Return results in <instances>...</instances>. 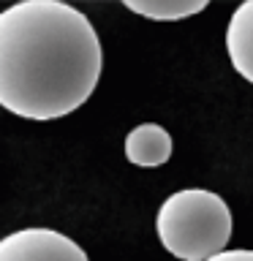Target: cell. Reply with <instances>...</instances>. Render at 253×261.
I'll return each mask as SVG.
<instances>
[{"instance_id": "obj_1", "label": "cell", "mask_w": 253, "mask_h": 261, "mask_svg": "<svg viewBox=\"0 0 253 261\" xmlns=\"http://www.w3.org/2000/svg\"><path fill=\"white\" fill-rule=\"evenodd\" d=\"M104 71L101 38L79 8L22 0L0 11V109L57 120L93 95Z\"/></svg>"}, {"instance_id": "obj_2", "label": "cell", "mask_w": 253, "mask_h": 261, "mask_svg": "<svg viewBox=\"0 0 253 261\" xmlns=\"http://www.w3.org/2000/svg\"><path fill=\"white\" fill-rule=\"evenodd\" d=\"M163 250L177 261H210L226 250L234 231L229 204L204 188H185L166 196L155 215Z\"/></svg>"}, {"instance_id": "obj_3", "label": "cell", "mask_w": 253, "mask_h": 261, "mask_svg": "<svg viewBox=\"0 0 253 261\" xmlns=\"http://www.w3.org/2000/svg\"><path fill=\"white\" fill-rule=\"evenodd\" d=\"M0 261H90L68 234L57 228L30 226L0 240Z\"/></svg>"}, {"instance_id": "obj_4", "label": "cell", "mask_w": 253, "mask_h": 261, "mask_svg": "<svg viewBox=\"0 0 253 261\" xmlns=\"http://www.w3.org/2000/svg\"><path fill=\"white\" fill-rule=\"evenodd\" d=\"M171 136L158 122H142L131 128L125 136V158L134 166L142 169H158L171 158Z\"/></svg>"}, {"instance_id": "obj_5", "label": "cell", "mask_w": 253, "mask_h": 261, "mask_svg": "<svg viewBox=\"0 0 253 261\" xmlns=\"http://www.w3.org/2000/svg\"><path fill=\"white\" fill-rule=\"evenodd\" d=\"M226 55L234 71L253 85V0L237 6L226 24Z\"/></svg>"}, {"instance_id": "obj_6", "label": "cell", "mask_w": 253, "mask_h": 261, "mask_svg": "<svg viewBox=\"0 0 253 261\" xmlns=\"http://www.w3.org/2000/svg\"><path fill=\"white\" fill-rule=\"evenodd\" d=\"M128 11L155 22H177L199 14L207 8V3H183V0H147V3H125Z\"/></svg>"}, {"instance_id": "obj_7", "label": "cell", "mask_w": 253, "mask_h": 261, "mask_svg": "<svg viewBox=\"0 0 253 261\" xmlns=\"http://www.w3.org/2000/svg\"><path fill=\"white\" fill-rule=\"evenodd\" d=\"M210 261H253V250H248V248L223 250V253H218V256H212Z\"/></svg>"}]
</instances>
